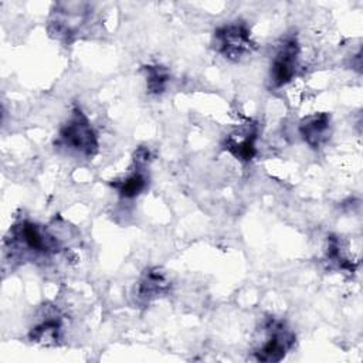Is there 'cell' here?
Segmentation results:
<instances>
[{"label": "cell", "instance_id": "2", "mask_svg": "<svg viewBox=\"0 0 363 363\" xmlns=\"http://www.w3.org/2000/svg\"><path fill=\"white\" fill-rule=\"evenodd\" d=\"M9 248L23 258L51 257L60 250L57 238L33 221H20L10 228Z\"/></svg>", "mask_w": 363, "mask_h": 363}, {"label": "cell", "instance_id": "1", "mask_svg": "<svg viewBox=\"0 0 363 363\" xmlns=\"http://www.w3.org/2000/svg\"><path fill=\"white\" fill-rule=\"evenodd\" d=\"M55 146L68 155L86 159L98 153V135L81 108L75 106L71 111V115L58 130Z\"/></svg>", "mask_w": 363, "mask_h": 363}, {"label": "cell", "instance_id": "8", "mask_svg": "<svg viewBox=\"0 0 363 363\" xmlns=\"http://www.w3.org/2000/svg\"><path fill=\"white\" fill-rule=\"evenodd\" d=\"M258 126L252 122L240 125L230 132L223 142V147L240 162H250L257 153Z\"/></svg>", "mask_w": 363, "mask_h": 363}, {"label": "cell", "instance_id": "9", "mask_svg": "<svg viewBox=\"0 0 363 363\" xmlns=\"http://www.w3.org/2000/svg\"><path fill=\"white\" fill-rule=\"evenodd\" d=\"M298 129L301 138L309 147L319 149L330 136V115L328 112L308 115L299 122Z\"/></svg>", "mask_w": 363, "mask_h": 363}, {"label": "cell", "instance_id": "12", "mask_svg": "<svg viewBox=\"0 0 363 363\" xmlns=\"http://www.w3.org/2000/svg\"><path fill=\"white\" fill-rule=\"evenodd\" d=\"M145 74V81H146V89L152 95H162L167 84L170 81V72L166 67L155 64V65H145L142 68Z\"/></svg>", "mask_w": 363, "mask_h": 363}, {"label": "cell", "instance_id": "7", "mask_svg": "<svg viewBox=\"0 0 363 363\" xmlns=\"http://www.w3.org/2000/svg\"><path fill=\"white\" fill-rule=\"evenodd\" d=\"M149 157H150V152L147 147H139L138 150H135V155H133L135 169L122 180H115L113 183H111V186L118 191L119 197L135 199L139 194H142V191L146 190L149 184V177L145 172V166L149 162Z\"/></svg>", "mask_w": 363, "mask_h": 363}, {"label": "cell", "instance_id": "11", "mask_svg": "<svg viewBox=\"0 0 363 363\" xmlns=\"http://www.w3.org/2000/svg\"><path fill=\"white\" fill-rule=\"evenodd\" d=\"M62 325L60 318L50 316L37 325H34L30 332L28 337L31 342L41 343V345H57L60 336H61Z\"/></svg>", "mask_w": 363, "mask_h": 363}, {"label": "cell", "instance_id": "5", "mask_svg": "<svg viewBox=\"0 0 363 363\" xmlns=\"http://www.w3.org/2000/svg\"><path fill=\"white\" fill-rule=\"evenodd\" d=\"M299 43L295 35L285 37L278 45L269 67V82L272 88H282L292 81L298 69Z\"/></svg>", "mask_w": 363, "mask_h": 363}, {"label": "cell", "instance_id": "3", "mask_svg": "<svg viewBox=\"0 0 363 363\" xmlns=\"http://www.w3.org/2000/svg\"><path fill=\"white\" fill-rule=\"evenodd\" d=\"M257 44L244 21H230L214 30L213 48L228 61L238 62L252 54Z\"/></svg>", "mask_w": 363, "mask_h": 363}, {"label": "cell", "instance_id": "4", "mask_svg": "<svg viewBox=\"0 0 363 363\" xmlns=\"http://www.w3.org/2000/svg\"><path fill=\"white\" fill-rule=\"evenodd\" d=\"M265 340L254 350V359L264 363L281 362L295 345V333L284 320L268 318L264 323Z\"/></svg>", "mask_w": 363, "mask_h": 363}, {"label": "cell", "instance_id": "6", "mask_svg": "<svg viewBox=\"0 0 363 363\" xmlns=\"http://www.w3.org/2000/svg\"><path fill=\"white\" fill-rule=\"evenodd\" d=\"M52 11L50 31L58 38H74L86 21L88 10L85 3H60Z\"/></svg>", "mask_w": 363, "mask_h": 363}, {"label": "cell", "instance_id": "10", "mask_svg": "<svg viewBox=\"0 0 363 363\" xmlns=\"http://www.w3.org/2000/svg\"><path fill=\"white\" fill-rule=\"evenodd\" d=\"M169 288V279L157 267L147 268L138 282V298L143 302H150L164 295Z\"/></svg>", "mask_w": 363, "mask_h": 363}]
</instances>
